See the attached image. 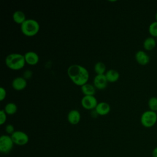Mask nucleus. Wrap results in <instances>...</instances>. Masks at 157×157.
Here are the masks:
<instances>
[{
    "label": "nucleus",
    "instance_id": "obj_1",
    "mask_svg": "<svg viewBox=\"0 0 157 157\" xmlns=\"http://www.w3.org/2000/svg\"><path fill=\"white\" fill-rule=\"evenodd\" d=\"M67 74L74 84L80 86L88 83L90 77L87 69L77 64H74L69 66Z\"/></svg>",
    "mask_w": 157,
    "mask_h": 157
},
{
    "label": "nucleus",
    "instance_id": "obj_2",
    "mask_svg": "<svg viewBox=\"0 0 157 157\" xmlns=\"http://www.w3.org/2000/svg\"><path fill=\"white\" fill-rule=\"evenodd\" d=\"M5 63L9 69L14 71L22 69L26 64L24 55L17 53L8 55L5 59Z\"/></svg>",
    "mask_w": 157,
    "mask_h": 157
},
{
    "label": "nucleus",
    "instance_id": "obj_3",
    "mask_svg": "<svg viewBox=\"0 0 157 157\" xmlns=\"http://www.w3.org/2000/svg\"><path fill=\"white\" fill-rule=\"evenodd\" d=\"M21 33L26 36L33 37L37 34L40 29L39 22L33 18L26 19L21 25Z\"/></svg>",
    "mask_w": 157,
    "mask_h": 157
},
{
    "label": "nucleus",
    "instance_id": "obj_4",
    "mask_svg": "<svg viewBox=\"0 0 157 157\" xmlns=\"http://www.w3.org/2000/svg\"><path fill=\"white\" fill-rule=\"evenodd\" d=\"M157 122V113L148 110L144 112L140 117L141 124L145 128H151Z\"/></svg>",
    "mask_w": 157,
    "mask_h": 157
},
{
    "label": "nucleus",
    "instance_id": "obj_5",
    "mask_svg": "<svg viewBox=\"0 0 157 157\" xmlns=\"http://www.w3.org/2000/svg\"><path fill=\"white\" fill-rule=\"evenodd\" d=\"M14 143L9 135H2L0 137V151L4 154H7L11 151Z\"/></svg>",
    "mask_w": 157,
    "mask_h": 157
},
{
    "label": "nucleus",
    "instance_id": "obj_6",
    "mask_svg": "<svg viewBox=\"0 0 157 157\" xmlns=\"http://www.w3.org/2000/svg\"><path fill=\"white\" fill-rule=\"evenodd\" d=\"M10 136L14 144L18 146L25 145L29 142L28 135L22 131H15Z\"/></svg>",
    "mask_w": 157,
    "mask_h": 157
},
{
    "label": "nucleus",
    "instance_id": "obj_7",
    "mask_svg": "<svg viewBox=\"0 0 157 157\" xmlns=\"http://www.w3.org/2000/svg\"><path fill=\"white\" fill-rule=\"evenodd\" d=\"M98 104V100L93 95L84 96L81 99L82 106L86 110L95 109Z\"/></svg>",
    "mask_w": 157,
    "mask_h": 157
},
{
    "label": "nucleus",
    "instance_id": "obj_8",
    "mask_svg": "<svg viewBox=\"0 0 157 157\" xmlns=\"http://www.w3.org/2000/svg\"><path fill=\"white\" fill-rule=\"evenodd\" d=\"M108 81L105 74H96L93 79V85L98 90H103L107 86Z\"/></svg>",
    "mask_w": 157,
    "mask_h": 157
},
{
    "label": "nucleus",
    "instance_id": "obj_9",
    "mask_svg": "<svg viewBox=\"0 0 157 157\" xmlns=\"http://www.w3.org/2000/svg\"><path fill=\"white\" fill-rule=\"evenodd\" d=\"M135 59L140 65L145 66L149 63L150 58L145 51L138 50L135 54Z\"/></svg>",
    "mask_w": 157,
    "mask_h": 157
},
{
    "label": "nucleus",
    "instance_id": "obj_10",
    "mask_svg": "<svg viewBox=\"0 0 157 157\" xmlns=\"http://www.w3.org/2000/svg\"><path fill=\"white\" fill-rule=\"evenodd\" d=\"M27 86V80L23 77H17L12 82V88L17 91L24 90Z\"/></svg>",
    "mask_w": 157,
    "mask_h": 157
},
{
    "label": "nucleus",
    "instance_id": "obj_11",
    "mask_svg": "<svg viewBox=\"0 0 157 157\" xmlns=\"http://www.w3.org/2000/svg\"><path fill=\"white\" fill-rule=\"evenodd\" d=\"M67 119L69 123L71 124H78L81 119V115L80 112L76 109H72L69 112L67 115Z\"/></svg>",
    "mask_w": 157,
    "mask_h": 157
},
{
    "label": "nucleus",
    "instance_id": "obj_12",
    "mask_svg": "<svg viewBox=\"0 0 157 157\" xmlns=\"http://www.w3.org/2000/svg\"><path fill=\"white\" fill-rule=\"evenodd\" d=\"M26 63L34 66L37 64L39 61V56L38 54L33 51H29L24 54Z\"/></svg>",
    "mask_w": 157,
    "mask_h": 157
},
{
    "label": "nucleus",
    "instance_id": "obj_13",
    "mask_svg": "<svg viewBox=\"0 0 157 157\" xmlns=\"http://www.w3.org/2000/svg\"><path fill=\"white\" fill-rule=\"evenodd\" d=\"M94 110L98 115L101 116L106 115L110 111V106L106 102H99L97 104Z\"/></svg>",
    "mask_w": 157,
    "mask_h": 157
},
{
    "label": "nucleus",
    "instance_id": "obj_14",
    "mask_svg": "<svg viewBox=\"0 0 157 157\" xmlns=\"http://www.w3.org/2000/svg\"><path fill=\"white\" fill-rule=\"evenodd\" d=\"M156 45V41L155 37L151 36L147 37L143 42V47L147 51L153 50Z\"/></svg>",
    "mask_w": 157,
    "mask_h": 157
},
{
    "label": "nucleus",
    "instance_id": "obj_15",
    "mask_svg": "<svg viewBox=\"0 0 157 157\" xmlns=\"http://www.w3.org/2000/svg\"><path fill=\"white\" fill-rule=\"evenodd\" d=\"M105 77L108 82H115L120 78L119 72L113 69H110L105 73Z\"/></svg>",
    "mask_w": 157,
    "mask_h": 157
},
{
    "label": "nucleus",
    "instance_id": "obj_16",
    "mask_svg": "<svg viewBox=\"0 0 157 157\" xmlns=\"http://www.w3.org/2000/svg\"><path fill=\"white\" fill-rule=\"evenodd\" d=\"M12 19L16 23L20 24V25L26 20L25 13L20 10H16L13 13Z\"/></svg>",
    "mask_w": 157,
    "mask_h": 157
},
{
    "label": "nucleus",
    "instance_id": "obj_17",
    "mask_svg": "<svg viewBox=\"0 0 157 157\" xmlns=\"http://www.w3.org/2000/svg\"><path fill=\"white\" fill-rule=\"evenodd\" d=\"M81 91L84 96H94V94L96 93V88L93 85L86 83L81 86Z\"/></svg>",
    "mask_w": 157,
    "mask_h": 157
},
{
    "label": "nucleus",
    "instance_id": "obj_18",
    "mask_svg": "<svg viewBox=\"0 0 157 157\" xmlns=\"http://www.w3.org/2000/svg\"><path fill=\"white\" fill-rule=\"evenodd\" d=\"M4 111L7 115H14L17 111V106L14 102H8L4 107Z\"/></svg>",
    "mask_w": 157,
    "mask_h": 157
},
{
    "label": "nucleus",
    "instance_id": "obj_19",
    "mask_svg": "<svg viewBox=\"0 0 157 157\" xmlns=\"http://www.w3.org/2000/svg\"><path fill=\"white\" fill-rule=\"evenodd\" d=\"M94 70L96 74H105L106 72V66L103 62L98 61L94 64Z\"/></svg>",
    "mask_w": 157,
    "mask_h": 157
},
{
    "label": "nucleus",
    "instance_id": "obj_20",
    "mask_svg": "<svg viewBox=\"0 0 157 157\" xmlns=\"http://www.w3.org/2000/svg\"><path fill=\"white\" fill-rule=\"evenodd\" d=\"M148 106L149 110L156 112L157 111V97L152 96L148 101Z\"/></svg>",
    "mask_w": 157,
    "mask_h": 157
},
{
    "label": "nucleus",
    "instance_id": "obj_21",
    "mask_svg": "<svg viewBox=\"0 0 157 157\" xmlns=\"http://www.w3.org/2000/svg\"><path fill=\"white\" fill-rule=\"evenodd\" d=\"M148 33L153 37H157V21H154L148 26Z\"/></svg>",
    "mask_w": 157,
    "mask_h": 157
},
{
    "label": "nucleus",
    "instance_id": "obj_22",
    "mask_svg": "<svg viewBox=\"0 0 157 157\" xmlns=\"http://www.w3.org/2000/svg\"><path fill=\"white\" fill-rule=\"evenodd\" d=\"M7 113L4 109L0 110V124L2 125L4 124L7 120Z\"/></svg>",
    "mask_w": 157,
    "mask_h": 157
},
{
    "label": "nucleus",
    "instance_id": "obj_23",
    "mask_svg": "<svg viewBox=\"0 0 157 157\" xmlns=\"http://www.w3.org/2000/svg\"><path fill=\"white\" fill-rule=\"evenodd\" d=\"M5 131L7 132V134H9V136H11L15 131L14 126L11 124H8L6 126Z\"/></svg>",
    "mask_w": 157,
    "mask_h": 157
},
{
    "label": "nucleus",
    "instance_id": "obj_24",
    "mask_svg": "<svg viewBox=\"0 0 157 157\" xmlns=\"http://www.w3.org/2000/svg\"><path fill=\"white\" fill-rule=\"evenodd\" d=\"M33 76V72L31 70H29V69H27V70H25L24 72H23V77L25 78L26 80H28V79H30Z\"/></svg>",
    "mask_w": 157,
    "mask_h": 157
},
{
    "label": "nucleus",
    "instance_id": "obj_25",
    "mask_svg": "<svg viewBox=\"0 0 157 157\" xmlns=\"http://www.w3.org/2000/svg\"><path fill=\"white\" fill-rule=\"evenodd\" d=\"M6 95H7V92L6 89L2 86L0 87V101H2L6 98Z\"/></svg>",
    "mask_w": 157,
    "mask_h": 157
},
{
    "label": "nucleus",
    "instance_id": "obj_26",
    "mask_svg": "<svg viewBox=\"0 0 157 157\" xmlns=\"http://www.w3.org/2000/svg\"><path fill=\"white\" fill-rule=\"evenodd\" d=\"M152 156L153 157H157V147H155L152 151Z\"/></svg>",
    "mask_w": 157,
    "mask_h": 157
},
{
    "label": "nucleus",
    "instance_id": "obj_27",
    "mask_svg": "<svg viewBox=\"0 0 157 157\" xmlns=\"http://www.w3.org/2000/svg\"><path fill=\"white\" fill-rule=\"evenodd\" d=\"M155 21H157V12H156V13L155 15Z\"/></svg>",
    "mask_w": 157,
    "mask_h": 157
}]
</instances>
